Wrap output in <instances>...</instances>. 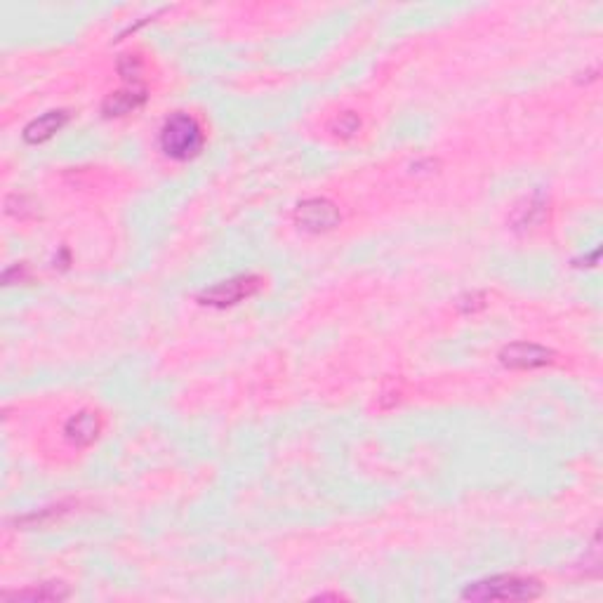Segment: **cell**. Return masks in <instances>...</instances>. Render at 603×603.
Here are the masks:
<instances>
[{"label":"cell","mask_w":603,"mask_h":603,"mask_svg":"<svg viewBox=\"0 0 603 603\" xmlns=\"http://www.w3.org/2000/svg\"><path fill=\"white\" fill-rule=\"evenodd\" d=\"M295 217H297V224L305 231L321 233L330 231L340 221V210L334 208L330 201H325V198H311V201H305V203L299 205Z\"/></svg>","instance_id":"obj_4"},{"label":"cell","mask_w":603,"mask_h":603,"mask_svg":"<svg viewBox=\"0 0 603 603\" xmlns=\"http://www.w3.org/2000/svg\"><path fill=\"white\" fill-rule=\"evenodd\" d=\"M146 99V92L144 88H130V90H120L114 92V95L108 97L107 102H104V111L108 116H126L135 108H139Z\"/></svg>","instance_id":"obj_8"},{"label":"cell","mask_w":603,"mask_h":603,"mask_svg":"<svg viewBox=\"0 0 603 603\" xmlns=\"http://www.w3.org/2000/svg\"><path fill=\"white\" fill-rule=\"evenodd\" d=\"M66 120H69V114H66V111H48V114H42L41 118L31 120L24 130V139L29 144L48 142L54 132H60L61 127L66 126Z\"/></svg>","instance_id":"obj_7"},{"label":"cell","mask_w":603,"mask_h":603,"mask_svg":"<svg viewBox=\"0 0 603 603\" xmlns=\"http://www.w3.org/2000/svg\"><path fill=\"white\" fill-rule=\"evenodd\" d=\"M550 361V349L538 347V344H526V342L509 344V347L502 352V363L509 365V368H540V365H547Z\"/></svg>","instance_id":"obj_5"},{"label":"cell","mask_w":603,"mask_h":603,"mask_svg":"<svg viewBox=\"0 0 603 603\" xmlns=\"http://www.w3.org/2000/svg\"><path fill=\"white\" fill-rule=\"evenodd\" d=\"M262 287V278L259 276H236L229 281L217 283L215 287H210L203 293V302L210 306H231L240 299H248Z\"/></svg>","instance_id":"obj_3"},{"label":"cell","mask_w":603,"mask_h":603,"mask_svg":"<svg viewBox=\"0 0 603 603\" xmlns=\"http://www.w3.org/2000/svg\"><path fill=\"white\" fill-rule=\"evenodd\" d=\"M205 132L192 114H173L161 130L163 154L174 161H189L203 149Z\"/></svg>","instance_id":"obj_2"},{"label":"cell","mask_w":603,"mask_h":603,"mask_svg":"<svg viewBox=\"0 0 603 603\" xmlns=\"http://www.w3.org/2000/svg\"><path fill=\"white\" fill-rule=\"evenodd\" d=\"M99 429H102V424H99V418H97L95 412L83 410L69 419L64 434L66 438L71 443H76V446H88V443L95 441Z\"/></svg>","instance_id":"obj_6"},{"label":"cell","mask_w":603,"mask_h":603,"mask_svg":"<svg viewBox=\"0 0 603 603\" xmlns=\"http://www.w3.org/2000/svg\"><path fill=\"white\" fill-rule=\"evenodd\" d=\"M14 597H17V598H38V601H60V598L69 597V589H66L64 585H60V582H57V585L52 582V585H41V587H36V589H31V591H17Z\"/></svg>","instance_id":"obj_9"},{"label":"cell","mask_w":603,"mask_h":603,"mask_svg":"<svg viewBox=\"0 0 603 603\" xmlns=\"http://www.w3.org/2000/svg\"><path fill=\"white\" fill-rule=\"evenodd\" d=\"M542 594L538 579L523 575H493L488 579L474 582L462 597L472 601H528Z\"/></svg>","instance_id":"obj_1"}]
</instances>
